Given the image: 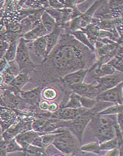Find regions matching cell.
I'll list each match as a JSON object with an SVG mask.
<instances>
[{
    "label": "cell",
    "mask_w": 123,
    "mask_h": 156,
    "mask_svg": "<svg viewBox=\"0 0 123 156\" xmlns=\"http://www.w3.org/2000/svg\"><path fill=\"white\" fill-rule=\"evenodd\" d=\"M48 34V32L44 28V27L43 26L42 23L40 22L34 28H32L30 31H29L26 34H23L22 37L24 39L25 41L30 42V41H35L38 38L45 37Z\"/></svg>",
    "instance_id": "cell-16"
},
{
    "label": "cell",
    "mask_w": 123,
    "mask_h": 156,
    "mask_svg": "<svg viewBox=\"0 0 123 156\" xmlns=\"http://www.w3.org/2000/svg\"><path fill=\"white\" fill-rule=\"evenodd\" d=\"M62 30V27L57 24L54 30L51 33H48L45 36L46 41V57L49 55L54 47L57 46L59 40V36L61 35Z\"/></svg>",
    "instance_id": "cell-15"
},
{
    "label": "cell",
    "mask_w": 123,
    "mask_h": 156,
    "mask_svg": "<svg viewBox=\"0 0 123 156\" xmlns=\"http://www.w3.org/2000/svg\"><path fill=\"white\" fill-rule=\"evenodd\" d=\"M7 63H8V62L5 60V58H2V59H0V73L2 71V70L5 68V67H6L7 65Z\"/></svg>",
    "instance_id": "cell-35"
},
{
    "label": "cell",
    "mask_w": 123,
    "mask_h": 156,
    "mask_svg": "<svg viewBox=\"0 0 123 156\" xmlns=\"http://www.w3.org/2000/svg\"><path fill=\"white\" fill-rule=\"evenodd\" d=\"M2 145L7 153L23 150L22 148L17 144L15 139H11V140L9 141H2Z\"/></svg>",
    "instance_id": "cell-24"
},
{
    "label": "cell",
    "mask_w": 123,
    "mask_h": 156,
    "mask_svg": "<svg viewBox=\"0 0 123 156\" xmlns=\"http://www.w3.org/2000/svg\"><path fill=\"white\" fill-rule=\"evenodd\" d=\"M62 108H82L81 106L80 101H79V95L75 93H72L70 95L69 100L67 101L65 104L63 106Z\"/></svg>",
    "instance_id": "cell-27"
},
{
    "label": "cell",
    "mask_w": 123,
    "mask_h": 156,
    "mask_svg": "<svg viewBox=\"0 0 123 156\" xmlns=\"http://www.w3.org/2000/svg\"><path fill=\"white\" fill-rule=\"evenodd\" d=\"M48 4H49V7L54 9H57V10H60V9H64L65 5L62 3V1H48Z\"/></svg>",
    "instance_id": "cell-33"
},
{
    "label": "cell",
    "mask_w": 123,
    "mask_h": 156,
    "mask_svg": "<svg viewBox=\"0 0 123 156\" xmlns=\"http://www.w3.org/2000/svg\"><path fill=\"white\" fill-rule=\"evenodd\" d=\"M81 150L83 151H86V152H95V153L100 154L102 153L104 151H101L99 147V143L97 142H93L91 144H87L84 146H82L81 147Z\"/></svg>",
    "instance_id": "cell-31"
},
{
    "label": "cell",
    "mask_w": 123,
    "mask_h": 156,
    "mask_svg": "<svg viewBox=\"0 0 123 156\" xmlns=\"http://www.w3.org/2000/svg\"><path fill=\"white\" fill-rule=\"evenodd\" d=\"M107 64L113 67L118 72L122 73V46L119 48L117 54Z\"/></svg>",
    "instance_id": "cell-21"
},
{
    "label": "cell",
    "mask_w": 123,
    "mask_h": 156,
    "mask_svg": "<svg viewBox=\"0 0 123 156\" xmlns=\"http://www.w3.org/2000/svg\"><path fill=\"white\" fill-rule=\"evenodd\" d=\"M58 92L54 88L47 87L41 92V97L44 99V101H51L57 98Z\"/></svg>",
    "instance_id": "cell-28"
},
{
    "label": "cell",
    "mask_w": 123,
    "mask_h": 156,
    "mask_svg": "<svg viewBox=\"0 0 123 156\" xmlns=\"http://www.w3.org/2000/svg\"><path fill=\"white\" fill-rule=\"evenodd\" d=\"M52 144L59 151L66 154L76 152L81 145L75 136L65 128L57 133Z\"/></svg>",
    "instance_id": "cell-2"
},
{
    "label": "cell",
    "mask_w": 123,
    "mask_h": 156,
    "mask_svg": "<svg viewBox=\"0 0 123 156\" xmlns=\"http://www.w3.org/2000/svg\"><path fill=\"white\" fill-rule=\"evenodd\" d=\"M70 88L73 93L81 97H85L92 100L96 99L97 96L100 94L95 87V83L86 84V83L81 82L70 86Z\"/></svg>",
    "instance_id": "cell-9"
},
{
    "label": "cell",
    "mask_w": 123,
    "mask_h": 156,
    "mask_svg": "<svg viewBox=\"0 0 123 156\" xmlns=\"http://www.w3.org/2000/svg\"><path fill=\"white\" fill-rule=\"evenodd\" d=\"M123 74L122 73H114L111 75L104 76V77L97 78L95 81V87L98 92H102L106 90L115 87L116 86L122 83Z\"/></svg>",
    "instance_id": "cell-5"
},
{
    "label": "cell",
    "mask_w": 123,
    "mask_h": 156,
    "mask_svg": "<svg viewBox=\"0 0 123 156\" xmlns=\"http://www.w3.org/2000/svg\"><path fill=\"white\" fill-rule=\"evenodd\" d=\"M41 92L42 87H38L30 91H19V96L26 104L36 107L39 106V103L40 102Z\"/></svg>",
    "instance_id": "cell-10"
},
{
    "label": "cell",
    "mask_w": 123,
    "mask_h": 156,
    "mask_svg": "<svg viewBox=\"0 0 123 156\" xmlns=\"http://www.w3.org/2000/svg\"><path fill=\"white\" fill-rule=\"evenodd\" d=\"M89 109L84 108H59L57 112L51 113L50 118L60 119L63 121H70L76 119L79 116L86 113Z\"/></svg>",
    "instance_id": "cell-8"
},
{
    "label": "cell",
    "mask_w": 123,
    "mask_h": 156,
    "mask_svg": "<svg viewBox=\"0 0 123 156\" xmlns=\"http://www.w3.org/2000/svg\"><path fill=\"white\" fill-rule=\"evenodd\" d=\"M89 72V69H80L76 71L66 74L61 78L62 82L66 86L70 87L73 85L84 82L86 74Z\"/></svg>",
    "instance_id": "cell-13"
},
{
    "label": "cell",
    "mask_w": 123,
    "mask_h": 156,
    "mask_svg": "<svg viewBox=\"0 0 123 156\" xmlns=\"http://www.w3.org/2000/svg\"><path fill=\"white\" fill-rule=\"evenodd\" d=\"M16 117L17 114L15 110L0 106V126L3 131L12 126Z\"/></svg>",
    "instance_id": "cell-12"
},
{
    "label": "cell",
    "mask_w": 123,
    "mask_h": 156,
    "mask_svg": "<svg viewBox=\"0 0 123 156\" xmlns=\"http://www.w3.org/2000/svg\"><path fill=\"white\" fill-rule=\"evenodd\" d=\"M57 43L43 63L46 62L51 68L62 74L84 69L87 60L85 51H89L88 48L68 34L62 36Z\"/></svg>",
    "instance_id": "cell-1"
},
{
    "label": "cell",
    "mask_w": 123,
    "mask_h": 156,
    "mask_svg": "<svg viewBox=\"0 0 123 156\" xmlns=\"http://www.w3.org/2000/svg\"><path fill=\"white\" fill-rule=\"evenodd\" d=\"M30 80L28 73L26 72H20L17 76L12 79V81L9 84L16 91H21V89Z\"/></svg>",
    "instance_id": "cell-18"
},
{
    "label": "cell",
    "mask_w": 123,
    "mask_h": 156,
    "mask_svg": "<svg viewBox=\"0 0 123 156\" xmlns=\"http://www.w3.org/2000/svg\"><path fill=\"white\" fill-rule=\"evenodd\" d=\"M121 146L119 144L118 141L116 138L111 139V140H108L104 142L99 144V147L101 151H111V150H114L116 148H118V147L121 148Z\"/></svg>",
    "instance_id": "cell-22"
},
{
    "label": "cell",
    "mask_w": 123,
    "mask_h": 156,
    "mask_svg": "<svg viewBox=\"0 0 123 156\" xmlns=\"http://www.w3.org/2000/svg\"><path fill=\"white\" fill-rule=\"evenodd\" d=\"M57 133H51L43 134V135L40 136V142H41V147H42L43 149L45 147H47L49 146L50 144H52V143H53L54 139H55Z\"/></svg>",
    "instance_id": "cell-29"
},
{
    "label": "cell",
    "mask_w": 123,
    "mask_h": 156,
    "mask_svg": "<svg viewBox=\"0 0 123 156\" xmlns=\"http://www.w3.org/2000/svg\"><path fill=\"white\" fill-rule=\"evenodd\" d=\"M9 47V43L7 41H2L0 43V59L4 58V56L6 53Z\"/></svg>",
    "instance_id": "cell-32"
},
{
    "label": "cell",
    "mask_w": 123,
    "mask_h": 156,
    "mask_svg": "<svg viewBox=\"0 0 123 156\" xmlns=\"http://www.w3.org/2000/svg\"><path fill=\"white\" fill-rule=\"evenodd\" d=\"M56 156H63V155H56Z\"/></svg>",
    "instance_id": "cell-37"
},
{
    "label": "cell",
    "mask_w": 123,
    "mask_h": 156,
    "mask_svg": "<svg viewBox=\"0 0 123 156\" xmlns=\"http://www.w3.org/2000/svg\"><path fill=\"white\" fill-rule=\"evenodd\" d=\"M79 101H80L81 106L82 108H86V109H91L94 107L95 104H96L97 101L96 100H92L90 98H87L85 97H81V96L79 95Z\"/></svg>",
    "instance_id": "cell-30"
},
{
    "label": "cell",
    "mask_w": 123,
    "mask_h": 156,
    "mask_svg": "<svg viewBox=\"0 0 123 156\" xmlns=\"http://www.w3.org/2000/svg\"><path fill=\"white\" fill-rule=\"evenodd\" d=\"M27 42V41H26ZM26 44L29 51H31L37 57L43 59V62L46 59V37H42L33 41H30Z\"/></svg>",
    "instance_id": "cell-11"
},
{
    "label": "cell",
    "mask_w": 123,
    "mask_h": 156,
    "mask_svg": "<svg viewBox=\"0 0 123 156\" xmlns=\"http://www.w3.org/2000/svg\"><path fill=\"white\" fill-rule=\"evenodd\" d=\"M94 70L95 72V75L97 76V78L104 77V76L111 75V74L114 73L116 72V70L111 65L106 64H103L100 65H97L96 64H94L93 66L91 68L89 69V71L90 70Z\"/></svg>",
    "instance_id": "cell-17"
},
{
    "label": "cell",
    "mask_w": 123,
    "mask_h": 156,
    "mask_svg": "<svg viewBox=\"0 0 123 156\" xmlns=\"http://www.w3.org/2000/svg\"><path fill=\"white\" fill-rule=\"evenodd\" d=\"M1 41H2V40H0V43H1Z\"/></svg>",
    "instance_id": "cell-38"
},
{
    "label": "cell",
    "mask_w": 123,
    "mask_h": 156,
    "mask_svg": "<svg viewBox=\"0 0 123 156\" xmlns=\"http://www.w3.org/2000/svg\"><path fill=\"white\" fill-rule=\"evenodd\" d=\"M71 34L76 40L77 39L81 44H84V46H86V48H88L89 49H90L91 51H95V46L91 43V41H90L87 35H86L84 31L80 30L73 31V32H71Z\"/></svg>",
    "instance_id": "cell-19"
},
{
    "label": "cell",
    "mask_w": 123,
    "mask_h": 156,
    "mask_svg": "<svg viewBox=\"0 0 123 156\" xmlns=\"http://www.w3.org/2000/svg\"><path fill=\"white\" fill-rule=\"evenodd\" d=\"M16 62L19 65L20 72H26L30 69L35 68V65L31 60L30 51L27 48L26 43L23 37L19 39L16 54Z\"/></svg>",
    "instance_id": "cell-4"
},
{
    "label": "cell",
    "mask_w": 123,
    "mask_h": 156,
    "mask_svg": "<svg viewBox=\"0 0 123 156\" xmlns=\"http://www.w3.org/2000/svg\"><path fill=\"white\" fill-rule=\"evenodd\" d=\"M40 22L43 24V26L44 27V28L46 29V30L48 32V33H51L57 26V23H56L55 20L46 11L43 12L42 16H41Z\"/></svg>",
    "instance_id": "cell-20"
},
{
    "label": "cell",
    "mask_w": 123,
    "mask_h": 156,
    "mask_svg": "<svg viewBox=\"0 0 123 156\" xmlns=\"http://www.w3.org/2000/svg\"><path fill=\"white\" fill-rule=\"evenodd\" d=\"M17 41H12L9 43V47L7 50L6 53H5L4 58L7 62H11L13 61L16 58V49H17L18 46Z\"/></svg>",
    "instance_id": "cell-23"
},
{
    "label": "cell",
    "mask_w": 123,
    "mask_h": 156,
    "mask_svg": "<svg viewBox=\"0 0 123 156\" xmlns=\"http://www.w3.org/2000/svg\"><path fill=\"white\" fill-rule=\"evenodd\" d=\"M24 5L34 10H46L49 7L48 1H26Z\"/></svg>",
    "instance_id": "cell-26"
},
{
    "label": "cell",
    "mask_w": 123,
    "mask_h": 156,
    "mask_svg": "<svg viewBox=\"0 0 123 156\" xmlns=\"http://www.w3.org/2000/svg\"><path fill=\"white\" fill-rule=\"evenodd\" d=\"M41 134L37 132L34 131V130H28V131L23 132L18 134L15 137V140L17 144L22 148V150H25V149L28 147L30 145L32 144L33 141L37 137L40 136Z\"/></svg>",
    "instance_id": "cell-14"
},
{
    "label": "cell",
    "mask_w": 123,
    "mask_h": 156,
    "mask_svg": "<svg viewBox=\"0 0 123 156\" xmlns=\"http://www.w3.org/2000/svg\"><path fill=\"white\" fill-rule=\"evenodd\" d=\"M59 108V106L57 104V103L50 102L49 106H48V112H49V113H54V112H57Z\"/></svg>",
    "instance_id": "cell-34"
},
{
    "label": "cell",
    "mask_w": 123,
    "mask_h": 156,
    "mask_svg": "<svg viewBox=\"0 0 123 156\" xmlns=\"http://www.w3.org/2000/svg\"><path fill=\"white\" fill-rule=\"evenodd\" d=\"M92 116H94L93 114H92L90 111H88L86 113L79 116L76 119L67 121L66 129H68L75 136L80 144H82V137L84 130L91 121Z\"/></svg>",
    "instance_id": "cell-3"
},
{
    "label": "cell",
    "mask_w": 123,
    "mask_h": 156,
    "mask_svg": "<svg viewBox=\"0 0 123 156\" xmlns=\"http://www.w3.org/2000/svg\"><path fill=\"white\" fill-rule=\"evenodd\" d=\"M32 121L33 120L32 119L28 118L20 119L19 122L16 123L14 126H11L10 128L5 130L4 133L2 135L4 141L11 140L18 134L32 130Z\"/></svg>",
    "instance_id": "cell-7"
},
{
    "label": "cell",
    "mask_w": 123,
    "mask_h": 156,
    "mask_svg": "<svg viewBox=\"0 0 123 156\" xmlns=\"http://www.w3.org/2000/svg\"><path fill=\"white\" fill-rule=\"evenodd\" d=\"M5 2H3V1H0V10H1L2 9V6H3V3H4Z\"/></svg>",
    "instance_id": "cell-36"
},
{
    "label": "cell",
    "mask_w": 123,
    "mask_h": 156,
    "mask_svg": "<svg viewBox=\"0 0 123 156\" xmlns=\"http://www.w3.org/2000/svg\"><path fill=\"white\" fill-rule=\"evenodd\" d=\"M95 100L97 101L112 103L116 105H122V83L115 87L100 92Z\"/></svg>",
    "instance_id": "cell-6"
},
{
    "label": "cell",
    "mask_w": 123,
    "mask_h": 156,
    "mask_svg": "<svg viewBox=\"0 0 123 156\" xmlns=\"http://www.w3.org/2000/svg\"><path fill=\"white\" fill-rule=\"evenodd\" d=\"M122 112V105H111L107 107L98 113L97 115L98 116H106V115H115L119 113Z\"/></svg>",
    "instance_id": "cell-25"
}]
</instances>
